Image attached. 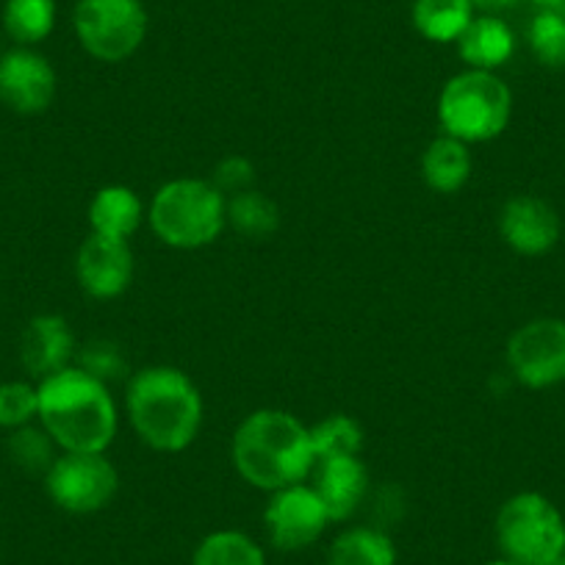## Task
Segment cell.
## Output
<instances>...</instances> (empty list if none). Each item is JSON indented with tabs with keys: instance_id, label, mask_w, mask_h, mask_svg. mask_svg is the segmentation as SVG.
Wrapping results in <instances>:
<instances>
[{
	"instance_id": "6da1fadb",
	"label": "cell",
	"mask_w": 565,
	"mask_h": 565,
	"mask_svg": "<svg viewBox=\"0 0 565 565\" xmlns=\"http://www.w3.org/2000/svg\"><path fill=\"white\" fill-rule=\"evenodd\" d=\"M40 424L64 452H106L117 436V407L106 383L81 366L40 380Z\"/></svg>"
},
{
	"instance_id": "7a4b0ae2",
	"label": "cell",
	"mask_w": 565,
	"mask_h": 565,
	"mask_svg": "<svg viewBox=\"0 0 565 565\" xmlns=\"http://www.w3.org/2000/svg\"><path fill=\"white\" fill-rule=\"evenodd\" d=\"M233 466L260 491L297 486L317 466L311 433L286 411L249 413L233 436Z\"/></svg>"
},
{
	"instance_id": "3957f363",
	"label": "cell",
	"mask_w": 565,
	"mask_h": 565,
	"mask_svg": "<svg viewBox=\"0 0 565 565\" xmlns=\"http://www.w3.org/2000/svg\"><path fill=\"white\" fill-rule=\"evenodd\" d=\"M128 413L134 430L148 447L183 452L200 433L203 399L181 369L150 366L130 377Z\"/></svg>"
},
{
	"instance_id": "277c9868",
	"label": "cell",
	"mask_w": 565,
	"mask_h": 565,
	"mask_svg": "<svg viewBox=\"0 0 565 565\" xmlns=\"http://www.w3.org/2000/svg\"><path fill=\"white\" fill-rule=\"evenodd\" d=\"M225 205V194L211 181L178 178L156 192L150 225L170 247L198 249L214 242L227 225Z\"/></svg>"
},
{
	"instance_id": "5b68a950",
	"label": "cell",
	"mask_w": 565,
	"mask_h": 565,
	"mask_svg": "<svg viewBox=\"0 0 565 565\" xmlns=\"http://www.w3.org/2000/svg\"><path fill=\"white\" fill-rule=\"evenodd\" d=\"M513 95L499 75L466 70L455 75L438 100V119L447 136L460 141H491L508 128Z\"/></svg>"
},
{
	"instance_id": "8992f818",
	"label": "cell",
	"mask_w": 565,
	"mask_h": 565,
	"mask_svg": "<svg viewBox=\"0 0 565 565\" xmlns=\"http://www.w3.org/2000/svg\"><path fill=\"white\" fill-rule=\"evenodd\" d=\"M504 557L521 565H548L565 552V519L541 493H515L497 515Z\"/></svg>"
},
{
	"instance_id": "52a82bcc",
	"label": "cell",
	"mask_w": 565,
	"mask_h": 565,
	"mask_svg": "<svg viewBox=\"0 0 565 565\" xmlns=\"http://www.w3.org/2000/svg\"><path fill=\"white\" fill-rule=\"evenodd\" d=\"M73 25L89 56L122 62L148 36V12L141 0H78Z\"/></svg>"
},
{
	"instance_id": "ba28073f",
	"label": "cell",
	"mask_w": 565,
	"mask_h": 565,
	"mask_svg": "<svg viewBox=\"0 0 565 565\" xmlns=\"http://www.w3.org/2000/svg\"><path fill=\"white\" fill-rule=\"evenodd\" d=\"M45 488L56 508L89 515L111 502L119 475L103 452H64L45 471Z\"/></svg>"
},
{
	"instance_id": "9c48e42d",
	"label": "cell",
	"mask_w": 565,
	"mask_h": 565,
	"mask_svg": "<svg viewBox=\"0 0 565 565\" xmlns=\"http://www.w3.org/2000/svg\"><path fill=\"white\" fill-rule=\"evenodd\" d=\"M508 363L526 388H552L565 383V322L532 319L508 341Z\"/></svg>"
},
{
	"instance_id": "30bf717a",
	"label": "cell",
	"mask_w": 565,
	"mask_h": 565,
	"mask_svg": "<svg viewBox=\"0 0 565 565\" xmlns=\"http://www.w3.org/2000/svg\"><path fill=\"white\" fill-rule=\"evenodd\" d=\"M328 524L330 515L322 499L302 482L275 491L269 508H266V530H269L271 543L282 552H297V548L317 543Z\"/></svg>"
},
{
	"instance_id": "8fae6325",
	"label": "cell",
	"mask_w": 565,
	"mask_h": 565,
	"mask_svg": "<svg viewBox=\"0 0 565 565\" xmlns=\"http://www.w3.org/2000/svg\"><path fill=\"white\" fill-rule=\"evenodd\" d=\"M56 97V73L42 53L14 47L0 56V103L14 114L34 117Z\"/></svg>"
},
{
	"instance_id": "7c38bea8",
	"label": "cell",
	"mask_w": 565,
	"mask_h": 565,
	"mask_svg": "<svg viewBox=\"0 0 565 565\" xmlns=\"http://www.w3.org/2000/svg\"><path fill=\"white\" fill-rule=\"evenodd\" d=\"M75 275H78L81 289L95 300L119 297L134 277V255H130L128 242L92 233L78 249Z\"/></svg>"
},
{
	"instance_id": "4fadbf2b",
	"label": "cell",
	"mask_w": 565,
	"mask_h": 565,
	"mask_svg": "<svg viewBox=\"0 0 565 565\" xmlns=\"http://www.w3.org/2000/svg\"><path fill=\"white\" fill-rule=\"evenodd\" d=\"M504 244L521 255H543L559 242V216L546 200L519 194L504 203L499 214Z\"/></svg>"
},
{
	"instance_id": "5bb4252c",
	"label": "cell",
	"mask_w": 565,
	"mask_h": 565,
	"mask_svg": "<svg viewBox=\"0 0 565 565\" xmlns=\"http://www.w3.org/2000/svg\"><path fill=\"white\" fill-rule=\"evenodd\" d=\"M73 355L75 335L67 319L56 317V313H42L25 324V333L20 339V361L31 377L45 380L62 372L70 366Z\"/></svg>"
},
{
	"instance_id": "9a60e30c",
	"label": "cell",
	"mask_w": 565,
	"mask_h": 565,
	"mask_svg": "<svg viewBox=\"0 0 565 565\" xmlns=\"http://www.w3.org/2000/svg\"><path fill=\"white\" fill-rule=\"evenodd\" d=\"M317 497L322 499L330 521H344L355 513L369 493V471L358 455L317 460Z\"/></svg>"
},
{
	"instance_id": "2e32d148",
	"label": "cell",
	"mask_w": 565,
	"mask_h": 565,
	"mask_svg": "<svg viewBox=\"0 0 565 565\" xmlns=\"http://www.w3.org/2000/svg\"><path fill=\"white\" fill-rule=\"evenodd\" d=\"M458 51L460 58H463L471 70L493 73V70L502 67V64L513 56L515 36L504 20L486 14V18L471 20L469 29L460 34Z\"/></svg>"
},
{
	"instance_id": "e0dca14e",
	"label": "cell",
	"mask_w": 565,
	"mask_h": 565,
	"mask_svg": "<svg viewBox=\"0 0 565 565\" xmlns=\"http://www.w3.org/2000/svg\"><path fill=\"white\" fill-rule=\"evenodd\" d=\"M141 214H145V209H141V200L136 198L134 189L106 186L89 203L92 233L125 242V238L136 233Z\"/></svg>"
},
{
	"instance_id": "ac0fdd59",
	"label": "cell",
	"mask_w": 565,
	"mask_h": 565,
	"mask_svg": "<svg viewBox=\"0 0 565 565\" xmlns=\"http://www.w3.org/2000/svg\"><path fill=\"white\" fill-rule=\"evenodd\" d=\"M422 172L433 192H460L471 175V156L466 141L455 139V136H441V139L430 141V148L422 159Z\"/></svg>"
},
{
	"instance_id": "d6986e66",
	"label": "cell",
	"mask_w": 565,
	"mask_h": 565,
	"mask_svg": "<svg viewBox=\"0 0 565 565\" xmlns=\"http://www.w3.org/2000/svg\"><path fill=\"white\" fill-rule=\"evenodd\" d=\"M471 20H475L471 0H416L413 3V25L430 42H458Z\"/></svg>"
},
{
	"instance_id": "ffe728a7",
	"label": "cell",
	"mask_w": 565,
	"mask_h": 565,
	"mask_svg": "<svg viewBox=\"0 0 565 565\" xmlns=\"http://www.w3.org/2000/svg\"><path fill=\"white\" fill-rule=\"evenodd\" d=\"M328 565H396V546L383 530L355 526L335 537Z\"/></svg>"
},
{
	"instance_id": "44dd1931",
	"label": "cell",
	"mask_w": 565,
	"mask_h": 565,
	"mask_svg": "<svg viewBox=\"0 0 565 565\" xmlns=\"http://www.w3.org/2000/svg\"><path fill=\"white\" fill-rule=\"evenodd\" d=\"M53 25H56L53 0H7V7H3V29L20 47H31L47 40Z\"/></svg>"
},
{
	"instance_id": "7402d4cb",
	"label": "cell",
	"mask_w": 565,
	"mask_h": 565,
	"mask_svg": "<svg viewBox=\"0 0 565 565\" xmlns=\"http://www.w3.org/2000/svg\"><path fill=\"white\" fill-rule=\"evenodd\" d=\"M225 200L227 225L236 233H242V236L266 238L280 227V211H277V205L266 194L247 189V192H238Z\"/></svg>"
},
{
	"instance_id": "603a6c76",
	"label": "cell",
	"mask_w": 565,
	"mask_h": 565,
	"mask_svg": "<svg viewBox=\"0 0 565 565\" xmlns=\"http://www.w3.org/2000/svg\"><path fill=\"white\" fill-rule=\"evenodd\" d=\"M192 565H266V557L258 543L244 532L220 530L203 537Z\"/></svg>"
},
{
	"instance_id": "cb8c5ba5",
	"label": "cell",
	"mask_w": 565,
	"mask_h": 565,
	"mask_svg": "<svg viewBox=\"0 0 565 565\" xmlns=\"http://www.w3.org/2000/svg\"><path fill=\"white\" fill-rule=\"evenodd\" d=\"M311 433L313 458H341V455H361L363 447V430L361 424L344 413H333V416L322 418L319 424L308 427Z\"/></svg>"
},
{
	"instance_id": "d4e9b609",
	"label": "cell",
	"mask_w": 565,
	"mask_h": 565,
	"mask_svg": "<svg viewBox=\"0 0 565 565\" xmlns=\"http://www.w3.org/2000/svg\"><path fill=\"white\" fill-rule=\"evenodd\" d=\"M530 47L546 67H565V9H541L530 23Z\"/></svg>"
},
{
	"instance_id": "484cf974",
	"label": "cell",
	"mask_w": 565,
	"mask_h": 565,
	"mask_svg": "<svg viewBox=\"0 0 565 565\" xmlns=\"http://www.w3.org/2000/svg\"><path fill=\"white\" fill-rule=\"evenodd\" d=\"M53 447H56V441L47 436L45 427H34V424H25V427L12 430V436H9V444H7L9 458L25 471L51 469L53 460H56Z\"/></svg>"
},
{
	"instance_id": "4316f807",
	"label": "cell",
	"mask_w": 565,
	"mask_h": 565,
	"mask_svg": "<svg viewBox=\"0 0 565 565\" xmlns=\"http://www.w3.org/2000/svg\"><path fill=\"white\" fill-rule=\"evenodd\" d=\"M40 418V391L23 380L0 383V427L18 430Z\"/></svg>"
},
{
	"instance_id": "83f0119b",
	"label": "cell",
	"mask_w": 565,
	"mask_h": 565,
	"mask_svg": "<svg viewBox=\"0 0 565 565\" xmlns=\"http://www.w3.org/2000/svg\"><path fill=\"white\" fill-rule=\"evenodd\" d=\"M81 369L95 377H100L103 383L111 377H119L125 372V358L119 355V350L108 341H92L84 352H81Z\"/></svg>"
},
{
	"instance_id": "f1b7e54d",
	"label": "cell",
	"mask_w": 565,
	"mask_h": 565,
	"mask_svg": "<svg viewBox=\"0 0 565 565\" xmlns=\"http://www.w3.org/2000/svg\"><path fill=\"white\" fill-rule=\"evenodd\" d=\"M253 178L255 170L244 156H227V159H222L220 164H216L214 181L211 183H214L225 198H233V194L238 192H247V189L253 186Z\"/></svg>"
},
{
	"instance_id": "f546056e",
	"label": "cell",
	"mask_w": 565,
	"mask_h": 565,
	"mask_svg": "<svg viewBox=\"0 0 565 565\" xmlns=\"http://www.w3.org/2000/svg\"><path fill=\"white\" fill-rule=\"evenodd\" d=\"M477 9H486V12H502V9L513 7L519 0H471Z\"/></svg>"
},
{
	"instance_id": "4dcf8cb0",
	"label": "cell",
	"mask_w": 565,
	"mask_h": 565,
	"mask_svg": "<svg viewBox=\"0 0 565 565\" xmlns=\"http://www.w3.org/2000/svg\"><path fill=\"white\" fill-rule=\"evenodd\" d=\"M541 9H565V0H532Z\"/></svg>"
},
{
	"instance_id": "1f68e13d",
	"label": "cell",
	"mask_w": 565,
	"mask_h": 565,
	"mask_svg": "<svg viewBox=\"0 0 565 565\" xmlns=\"http://www.w3.org/2000/svg\"><path fill=\"white\" fill-rule=\"evenodd\" d=\"M488 565H521V563H515V559H510V557H502V559H493V563H488Z\"/></svg>"
},
{
	"instance_id": "d6a6232c",
	"label": "cell",
	"mask_w": 565,
	"mask_h": 565,
	"mask_svg": "<svg viewBox=\"0 0 565 565\" xmlns=\"http://www.w3.org/2000/svg\"><path fill=\"white\" fill-rule=\"evenodd\" d=\"M548 565H565V552H563V554H559V557H557V559H552V563H548Z\"/></svg>"
}]
</instances>
